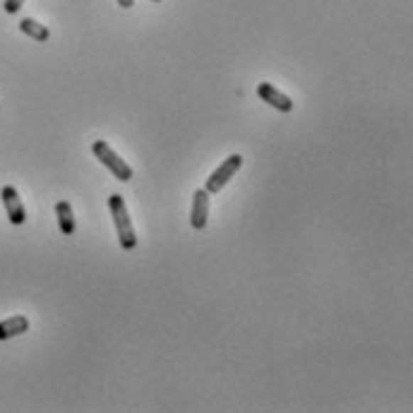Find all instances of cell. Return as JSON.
Segmentation results:
<instances>
[{"mask_svg":"<svg viewBox=\"0 0 413 413\" xmlns=\"http://www.w3.org/2000/svg\"><path fill=\"white\" fill-rule=\"evenodd\" d=\"M257 97L264 101V104H269L272 109L281 111V113H291L294 111V101L291 97H286L284 92H279L274 85H269V82H262V85H257Z\"/></svg>","mask_w":413,"mask_h":413,"instance_id":"obj_5","label":"cell"},{"mask_svg":"<svg viewBox=\"0 0 413 413\" xmlns=\"http://www.w3.org/2000/svg\"><path fill=\"white\" fill-rule=\"evenodd\" d=\"M55 217H58V228H60L63 236H73L75 228H77V224H75L73 207H70V202L60 200L58 205H55Z\"/></svg>","mask_w":413,"mask_h":413,"instance_id":"obj_8","label":"cell"},{"mask_svg":"<svg viewBox=\"0 0 413 413\" xmlns=\"http://www.w3.org/2000/svg\"><path fill=\"white\" fill-rule=\"evenodd\" d=\"M29 329V320L24 315H12L8 320L0 322V341L15 339V336L24 334Z\"/></svg>","mask_w":413,"mask_h":413,"instance_id":"obj_7","label":"cell"},{"mask_svg":"<svg viewBox=\"0 0 413 413\" xmlns=\"http://www.w3.org/2000/svg\"><path fill=\"white\" fill-rule=\"evenodd\" d=\"M207 217H209V193L205 188H200L193 195V214H190V224H193L195 231H205Z\"/></svg>","mask_w":413,"mask_h":413,"instance_id":"obj_6","label":"cell"},{"mask_svg":"<svg viewBox=\"0 0 413 413\" xmlns=\"http://www.w3.org/2000/svg\"><path fill=\"white\" fill-rule=\"evenodd\" d=\"M151 3H161V0H151Z\"/></svg>","mask_w":413,"mask_h":413,"instance_id":"obj_12","label":"cell"},{"mask_svg":"<svg viewBox=\"0 0 413 413\" xmlns=\"http://www.w3.org/2000/svg\"><path fill=\"white\" fill-rule=\"evenodd\" d=\"M20 31L22 34H27L29 39H34V41H48L50 39V31L46 24H41V22H36V20H31V17H24V20L20 22Z\"/></svg>","mask_w":413,"mask_h":413,"instance_id":"obj_9","label":"cell"},{"mask_svg":"<svg viewBox=\"0 0 413 413\" xmlns=\"http://www.w3.org/2000/svg\"><path fill=\"white\" fill-rule=\"evenodd\" d=\"M109 209H111V217L113 224H116L118 231V240L123 250H135L137 247V236H135V228H132V221L128 217V207H125V200L120 195H111L109 197Z\"/></svg>","mask_w":413,"mask_h":413,"instance_id":"obj_1","label":"cell"},{"mask_svg":"<svg viewBox=\"0 0 413 413\" xmlns=\"http://www.w3.org/2000/svg\"><path fill=\"white\" fill-rule=\"evenodd\" d=\"M0 197H3V205H5V212H8V219L15 226H22L24 221H27V212H24L20 193H17L12 186H5L3 190H0Z\"/></svg>","mask_w":413,"mask_h":413,"instance_id":"obj_4","label":"cell"},{"mask_svg":"<svg viewBox=\"0 0 413 413\" xmlns=\"http://www.w3.org/2000/svg\"><path fill=\"white\" fill-rule=\"evenodd\" d=\"M22 5H24V0H5L3 8H5V12H8V15H17Z\"/></svg>","mask_w":413,"mask_h":413,"instance_id":"obj_10","label":"cell"},{"mask_svg":"<svg viewBox=\"0 0 413 413\" xmlns=\"http://www.w3.org/2000/svg\"><path fill=\"white\" fill-rule=\"evenodd\" d=\"M240 166H243V156H240V154H231V156L226 159L224 163H221V166H219L217 171H214L212 176L207 178V186H205V190H207L209 195H217L219 190L224 188L226 183L231 181V178L238 173Z\"/></svg>","mask_w":413,"mask_h":413,"instance_id":"obj_3","label":"cell"},{"mask_svg":"<svg viewBox=\"0 0 413 413\" xmlns=\"http://www.w3.org/2000/svg\"><path fill=\"white\" fill-rule=\"evenodd\" d=\"M118 5H120L123 10H130L132 5H135V0H118Z\"/></svg>","mask_w":413,"mask_h":413,"instance_id":"obj_11","label":"cell"},{"mask_svg":"<svg viewBox=\"0 0 413 413\" xmlns=\"http://www.w3.org/2000/svg\"><path fill=\"white\" fill-rule=\"evenodd\" d=\"M92 151H94V156L99 159L101 163H104L106 168L111 171L113 176L118 178V181H123V183H128L130 178H132V168L128 166V163L120 159L116 151H113L109 144L104 142V139H97V142L92 144Z\"/></svg>","mask_w":413,"mask_h":413,"instance_id":"obj_2","label":"cell"}]
</instances>
